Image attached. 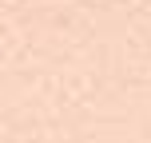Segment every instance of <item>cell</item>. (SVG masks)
Returning <instances> with one entry per match:
<instances>
[]
</instances>
